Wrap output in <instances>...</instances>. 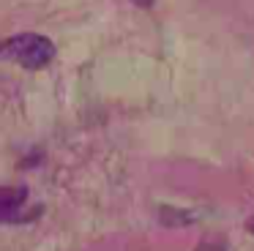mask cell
<instances>
[{
	"mask_svg": "<svg viewBox=\"0 0 254 251\" xmlns=\"http://www.w3.org/2000/svg\"><path fill=\"white\" fill-rule=\"evenodd\" d=\"M28 188L25 186H3L0 188V221L3 224H25L33 221L41 210L28 213Z\"/></svg>",
	"mask_w": 254,
	"mask_h": 251,
	"instance_id": "cell-2",
	"label": "cell"
},
{
	"mask_svg": "<svg viewBox=\"0 0 254 251\" xmlns=\"http://www.w3.org/2000/svg\"><path fill=\"white\" fill-rule=\"evenodd\" d=\"M197 251H227L224 243H199Z\"/></svg>",
	"mask_w": 254,
	"mask_h": 251,
	"instance_id": "cell-4",
	"label": "cell"
},
{
	"mask_svg": "<svg viewBox=\"0 0 254 251\" xmlns=\"http://www.w3.org/2000/svg\"><path fill=\"white\" fill-rule=\"evenodd\" d=\"M55 58V44L39 33H17V36L0 41V60L17 63L28 71H39L52 63Z\"/></svg>",
	"mask_w": 254,
	"mask_h": 251,
	"instance_id": "cell-1",
	"label": "cell"
},
{
	"mask_svg": "<svg viewBox=\"0 0 254 251\" xmlns=\"http://www.w3.org/2000/svg\"><path fill=\"white\" fill-rule=\"evenodd\" d=\"M191 213H178L175 207H170V205H161V221L167 224V227H178V224H189L191 221Z\"/></svg>",
	"mask_w": 254,
	"mask_h": 251,
	"instance_id": "cell-3",
	"label": "cell"
},
{
	"mask_svg": "<svg viewBox=\"0 0 254 251\" xmlns=\"http://www.w3.org/2000/svg\"><path fill=\"white\" fill-rule=\"evenodd\" d=\"M134 3L142 5V8H150V5H153V0H134Z\"/></svg>",
	"mask_w": 254,
	"mask_h": 251,
	"instance_id": "cell-5",
	"label": "cell"
},
{
	"mask_svg": "<svg viewBox=\"0 0 254 251\" xmlns=\"http://www.w3.org/2000/svg\"><path fill=\"white\" fill-rule=\"evenodd\" d=\"M246 229H249V232L254 235V216H252V218H249V221H246Z\"/></svg>",
	"mask_w": 254,
	"mask_h": 251,
	"instance_id": "cell-6",
	"label": "cell"
}]
</instances>
